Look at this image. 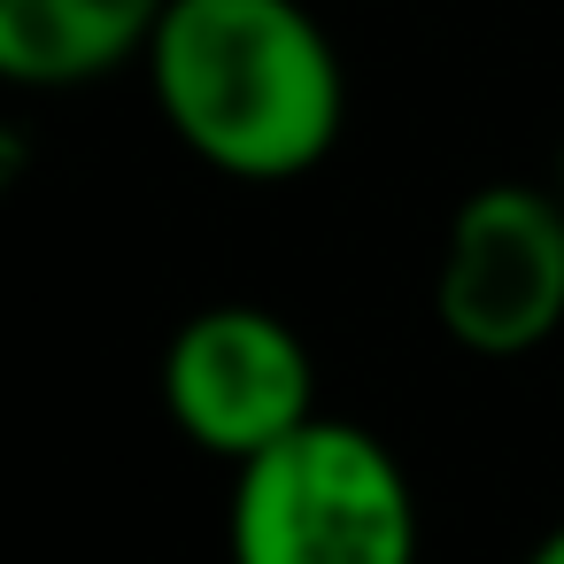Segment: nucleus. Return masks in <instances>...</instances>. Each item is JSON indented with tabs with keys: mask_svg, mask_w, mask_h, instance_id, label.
Returning <instances> with one entry per match:
<instances>
[{
	"mask_svg": "<svg viewBox=\"0 0 564 564\" xmlns=\"http://www.w3.org/2000/svg\"><path fill=\"white\" fill-rule=\"evenodd\" d=\"M163 132L240 186L310 178L348 124V70L302 0H171L148 40Z\"/></svg>",
	"mask_w": 564,
	"mask_h": 564,
	"instance_id": "1",
	"label": "nucleus"
},
{
	"mask_svg": "<svg viewBox=\"0 0 564 564\" xmlns=\"http://www.w3.org/2000/svg\"><path fill=\"white\" fill-rule=\"evenodd\" d=\"M425 518L402 456L356 417H310L294 441L232 471V564H417Z\"/></svg>",
	"mask_w": 564,
	"mask_h": 564,
	"instance_id": "2",
	"label": "nucleus"
},
{
	"mask_svg": "<svg viewBox=\"0 0 564 564\" xmlns=\"http://www.w3.org/2000/svg\"><path fill=\"white\" fill-rule=\"evenodd\" d=\"M433 317L479 364H518L564 333V194L487 178L448 209Z\"/></svg>",
	"mask_w": 564,
	"mask_h": 564,
	"instance_id": "3",
	"label": "nucleus"
},
{
	"mask_svg": "<svg viewBox=\"0 0 564 564\" xmlns=\"http://www.w3.org/2000/svg\"><path fill=\"white\" fill-rule=\"evenodd\" d=\"M163 417L217 464H256L317 410L310 340L263 302H209L163 340Z\"/></svg>",
	"mask_w": 564,
	"mask_h": 564,
	"instance_id": "4",
	"label": "nucleus"
},
{
	"mask_svg": "<svg viewBox=\"0 0 564 564\" xmlns=\"http://www.w3.org/2000/svg\"><path fill=\"white\" fill-rule=\"evenodd\" d=\"M171 0H0V78L24 94H70L124 63H148V40Z\"/></svg>",
	"mask_w": 564,
	"mask_h": 564,
	"instance_id": "5",
	"label": "nucleus"
},
{
	"mask_svg": "<svg viewBox=\"0 0 564 564\" xmlns=\"http://www.w3.org/2000/svg\"><path fill=\"white\" fill-rule=\"evenodd\" d=\"M518 564H564V518H556V525H549V533H541V541H533Z\"/></svg>",
	"mask_w": 564,
	"mask_h": 564,
	"instance_id": "6",
	"label": "nucleus"
}]
</instances>
